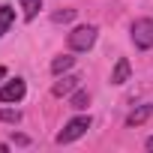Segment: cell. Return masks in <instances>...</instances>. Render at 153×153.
Segmentation results:
<instances>
[{
	"label": "cell",
	"mask_w": 153,
	"mask_h": 153,
	"mask_svg": "<svg viewBox=\"0 0 153 153\" xmlns=\"http://www.w3.org/2000/svg\"><path fill=\"white\" fill-rule=\"evenodd\" d=\"M87 129H90V117H87V114H78V117H72V120L57 132L54 141H57V144H72V141H78Z\"/></svg>",
	"instance_id": "1"
},
{
	"label": "cell",
	"mask_w": 153,
	"mask_h": 153,
	"mask_svg": "<svg viewBox=\"0 0 153 153\" xmlns=\"http://www.w3.org/2000/svg\"><path fill=\"white\" fill-rule=\"evenodd\" d=\"M96 27L93 24H81V27H75L72 33H69V48L72 51H90L93 48V42H96Z\"/></svg>",
	"instance_id": "2"
},
{
	"label": "cell",
	"mask_w": 153,
	"mask_h": 153,
	"mask_svg": "<svg viewBox=\"0 0 153 153\" xmlns=\"http://www.w3.org/2000/svg\"><path fill=\"white\" fill-rule=\"evenodd\" d=\"M132 42H135V48H141V51H147V48H153V18H138V21H132Z\"/></svg>",
	"instance_id": "3"
},
{
	"label": "cell",
	"mask_w": 153,
	"mask_h": 153,
	"mask_svg": "<svg viewBox=\"0 0 153 153\" xmlns=\"http://www.w3.org/2000/svg\"><path fill=\"white\" fill-rule=\"evenodd\" d=\"M24 93H27L24 78H12V81H6L3 87H0V102H3V105H9V102H21Z\"/></svg>",
	"instance_id": "4"
},
{
	"label": "cell",
	"mask_w": 153,
	"mask_h": 153,
	"mask_svg": "<svg viewBox=\"0 0 153 153\" xmlns=\"http://www.w3.org/2000/svg\"><path fill=\"white\" fill-rule=\"evenodd\" d=\"M78 81H81L78 75H63V78H60V81L51 87V93H54L57 99H60V96H69L72 90H78Z\"/></svg>",
	"instance_id": "5"
},
{
	"label": "cell",
	"mask_w": 153,
	"mask_h": 153,
	"mask_svg": "<svg viewBox=\"0 0 153 153\" xmlns=\"http://www.w3.org/2000/svg\"><path fill=\"white\" fill-rule=\"evenodd\" d=\"M129 75H132V66H129L126 57H120V60L114 63V72H111V84H126Z\"/></svg>",
	"instance_id": "6"
},
{
	"label": "cell",
	"mask_w": 153,
	"mask_h": 153,
	"mask_svg": "<svg viewBox=\"0 0 153 153\" xmlns=\"http://www.w3.org/2000/svg\"><path fill=\"white\" fill-rule=\"evenodd\" d=\"M12 24H15V9H12L9 3H3V6H0V39L9 33Z\"/></svg>",
	"instance_id": "7"
},
{
	"label": "cell",
	"mask_w": 153,
	"mask_h": 153,
	"mask_svg": "<svg viewBox=\"0 0 153 153\" xmlns=\"http://www.w3.org/2000/svg\"><path fill=\"white\" fill-rule=\"evenodd\" d=\"M153 114V105H138L135 111H129V117H126V126H141V123H147V117Z\"/></svg>",
	"instance_id": "8"
},
{
	"label": "cell",
	"mask_w": 153,
	"mask_h": 153,
	"mask_svg": "<svg viewBox=\"0 0 153 153\" xmlns=\"http://www.w3.org/2000/svg\"><path fill=\"white\" fill-rule=\"evenodd\" d=\"M72 66H75V57H72V54H60V57L51 60V72H54V75H63V72L72 69Z\"/></svg>",
	"instance_id": "9"
},
{
	"label": "cell",
	"mask_w": 153,
	"mask_h": 153,
	"mask_svg": "<svg viewBox=\"0 0 153 153\" xmlns=\"http://www.w3.org/2000/svg\"><path fill=\"white\" fill-rule=\"evenodd\" d=\"M87 105H90V93H87V90H75V93H69V108L84 111Z\"/></svg>",
	"instance_id": "10"
},
{
	"label": "cell",
	"mask_w": 153,
	"mask_h": 153,
	"mask_svg": "<svg viewBox=\"0 0 153 153\" xmlns=\"http://www.w3.org/2000/svg\"><path fill=\"white\" fill-rule=\"evenodd\" d=\"M21 3V9H24V18L27 21H33L36 15H39V9H42V0H18Z\"/></svg>",
	"instance_id": "11"
},
{
	"label": "cell",
	"mask_w": 153,
	"mask_h": 153,
	"mask_svg": "<svg viewBox=\"0 0 153 153\" xmlns=\"http://www.w3.org/2000/svg\"><path fill=\"white\" fill-rule=\"evenodd\" d=\"M21 111L18 108H0V123H18Z\"/></svg>",
	"instance_id": "12"
},
{
	"label": "cell",
	"mask_w": 153,
	"mask_h": 153,
	"mask_svg": "<svg viewBox=\"0 0 153 153\" xmlns=\"http://www.w3.org/2000/svg\"><path fill=\"white\" fill-rule=\"evenodd\" d=\"M72 18H75V9H57V12L51 15L54 24H66V21H72Z\"/></svg>",
	"instance_id": "13"
},
{
	"label": "cell",
	"mask_w": 153,
	"mask_h": 153,
	"mask_svg": "<svg viewBox=\"0 0 153 153\" xmlns=\"http://www.w3.org/2000/svg\"><path fill=\"white\" fill-rule=\"evenodd\" d=\"M144 147H147V150H153V135H150V138L144 141Z\"/></svg>",
	"instance_id": "14"
},
{
	"label": "cell",
	"mask_w": 153,
	"mask_h": 153,
	"mask_svg": "<svg viewBox=\"0 0 153 153\" xmlns=\"http://www.w3.org/2000/svg\"><path fill=\"white\" fill-rule=\"evenodd\" d=\"M3 75H6V69H3V66H0V78H3Z\"/></svg>",
	"instance_id": "15"
}]
</instances>
